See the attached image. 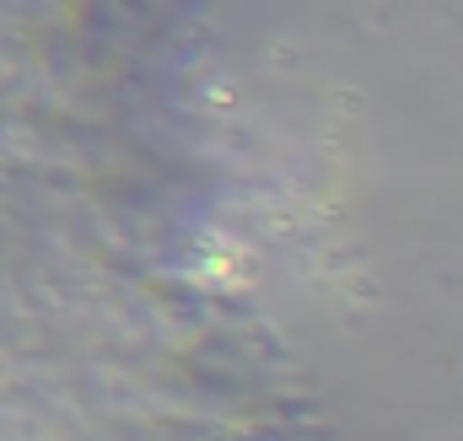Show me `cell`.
Segmentation results:
<instances>
[{"label":"cell","mask_w":463,"mask_h":441,"mask_svg":"<svg viewBox=\"0 0 463 441\" xmlns=\"http://www.w3.org/2000/svg\"><path fill=\"white\" fill-rule=\"evenodd\" d=\"M242 269H248V248L237 237H227V231H200L194 275H205L216 286H232V280H242Z\"/></svg>","instance_id":"obj_1"}]
</instances>
